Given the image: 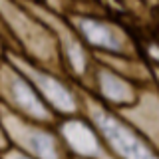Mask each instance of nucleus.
Returning <instances> with one entry per match:
<instances>
[{
	"mask_svg": "<svg viewBox=\"0 0 159 159\" xmlns=\"http://www.w3.org/2000/svg\"><path fill=\"white\" fill-rule=\"evenodd\" d=\"M93 117H96L102 133L107 137V141L116 147V151L119 155H123L125 159H157L127 127H123L117 119L109 117L102 111L93 113Z\"/></svg>",
	"mask_w": 159,
	"mask_h": 159,
	"instance_id": "nucleus-1",
	"label": "nucleus"
},
{
	"mask_svg": "<svg viewBox=\"0 0 159 159\" xmlns=\"http://www.w3.org/2000/svg\"><path fill=\"white\" fill-rule=\"evenodd\" d=\"M24 70L30 74V78H32L34 82L38 84L40 89L46 93V98H48L56 107L64 109V111H72V109H74V106H76V103H74V99H72V96H70V92H68L64 86H60V84H58L54 78L46 76V74H40V72H36V70H30V68H24Z\"/></svg>",
	"mask_w": 159,
	"mask_h": 159,
	"instance_id": "nucleus-2",
	"label": "nucleus"
},
{
	"mask_svg": "<svg viewBox=\"0 0 159 159\" xmlns=\"http://www.w3.org/2000/svg\"><path fill=\"white\" fill-rule=\"evenodd\" d=\"M78 26L82 28V32L86 34V38L92 44L107 48V50H116V52L121 50V40H119L107 26H103V24H99V22H93V20H78Z\"/></svg>",
	"mask_w": 159,
	"mask_h": 159,
	"instance_id": "nucleus-3",
	"label": "nucleus"
},
{
	"mask_svg": "<svg viewBox=\"0 0 159 159\" xmlns=\"http://www.w3.org/2000/svg\"><path fill=\"white\" fill-rule=\"evenodd\" d=\"M10 89H12V96H14V102H16L18 107L26 109L28 113H32V116L36 117H46V109L44 106L38 102V98L34 96V92L30 89V86L24 80H12V84H10Z\"/></svg>",
	"mask_w": 159,
	"mask_h": 159,
	"instance_id": "nucleus-4",
	"label": "nucleus"
},
{
	"mask_svg": "<svg viewBox=\"0 0 159 159\" xmlns=\"http://www.w3.org/2000/svg\"><path fill=\"white\" fill-rule=\"evenodd\" d=\"M66 135L70 139V143H72L76 149H80V151H84V153H98L96 137L92 135V131H89L88 127L78 125V123H72V125H68V129H66Z\"/></svg>",
	"mask_w": 159,
	"mask_h": 159,
	"instance_id": "nucleus-5",
	"label": "nucleus"
},
{
	"mask_svg": "<svg viewBox=\"0 0 159 159\" xmlns=\"http://www.w3.org/2000/svg\"><path fill=\"white\" fill-rule=\"evenodd\" d=\"M26 145L42 159H58L54 139L50 135H46V133H42V131L26 133Z\"/></svg>",
	"mask_w": 159,
	"mask_h": 159,
	"instance_id": "nucleus-6",
	"label": "nucleus"
},
{
	"mask_svg": "<svg viewBox=\"0 0 159 159\" xmlns=\"http://www.w3.org/2000/svg\"><path fill=\"white\" fill-rule=\"evenodd\" d=\"M99 80H102V89L107 98L116 99V102H123V99H127L131 96V89H129L127 84L121 82V80L116 78V76H111V74L103 72L102 76H99Z\"/></svg>",
	"mask_w": 159,
	"mask_h": 159,
	"instance_id": "nucleus-7",
	"label": "nucleus"
},
{
	"mask_svg": "<svg viewBox=\"0 0 159 159\" xmlns=\"http://www.w3.org/2000/svg\"><path fill=\"white\" fill-rule=\"evenodd\" d=\"M8 159H28V157H24V155H20V153H10Z\"/></svg>",
	"mask_w": 159,
	"mask_h": 159,
	"instance_id": "nucleus-8",
	"label": "nucleus"
}]
</instances>
